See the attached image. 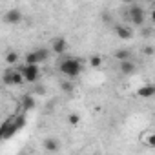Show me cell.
<instances>
[{
  "label": "cell",
  "mask_w": 155,
  "mask_h": 155,
  "mask_svg": "<svg viewBox=\"0 0 155 155\" xmlns=\"http://www.w3.org/2000/svg\"><path fill=\"white\" fill-rule=\"evenodd\" d=\"M49 51L55 53V55H58V57H64V53L68 51V40H66L64 37H55V38H51V42H49Z\"/></svg>",
  "instance_id": "cell-6"
},
{
  "label": "cell",
  "mask_w": 155,
  "mask_h": 155,
  "mask_svg": "<svg viewBox=\"0 0 155 155\" xmlns=\"http://www.w3.org/2000/svg\"><path fill=\"white\" fill-rule=\"evenodd\" d=\"M35 51V55H37V58H38V62L42 64V62H46L49 57H51V51H49V48H37V49H33Z\"/></svg>",
  "instance_id": "cell-13"
},
{
  "label": "cell",
  "mask_w": 155,
  "mask_h": 155,
  "mask_svg": "<svg viewBox=\"0 0 155 155\" xmlns=\"http://www.w3.org/2000/svg\"><path fill=\"white\" fill-rule=\"evenodd\" d=\"M137 95H139L140 99H151V97L155 95V86H153L151 82H148V84L140 86V90L137 91Z\"/></svg>",
  "instance_id": "cell-11"
},
{
  "label": "cell",
  "mask_w": 155,
  "mask_h": 155,
  "mask_svg": "<svg viewBox=\"0 0 155 155\" xmlns=\"http://www.w3.org/2000/svg\"><path fill=\"white\" fill-rule=\"evenodd\" d=\"M81 120H82L81 115H79V113H75V111H71V113L68 115V124H69V126H79Z\"/></svg>",
  "instance_id": "cell-15"
},
{
  "label": "cell",
  "mask_w": 155,
  "mask_h": 155,
  "mask_svg": "<svg viewBox=\"0 0 155 155\" xmlns=\"http://www.w3.org/2000/svg\"><path fill=\"white\" fill-rule=\"evenodd\" d=\"M42 146H44V150H46L48 153H57V151L60 150V140H58L57 137H48V139H44Z\"/></svg>",
  "instance_id": "cell-9"
},
{
  "label": "cell",
  "mask_w": 155,
  "mask_h": 155,
  "mask_svg": "<svg viewBox=\"0 0 155 155\" xmlns=\"http://www.w3.org/2000/svg\"><path fill=\"white\" fill-rule=\"evenodd\" d=\"M153 51H155V49H153V46L144 48V55H148V57H150V55H153Z\"/></svg>",
  "instance_id": "cell-19"
},
{
  "label": "cell",
  "mask_w": 155,
  "mask_h": 155,
  "mask_svg": "<svg viewBox=\"0 0 155 155\" xmlns=\"http://www.w3.org/2000/svg\"><path fill=\"white\" fill-rule=\"evenodd\" d=\"M58 71L66 79H77L82 73V62L77 57H62V60L58 62Z\"/></svg>",
  "instance_id": "cell-1"
},
{
  "label": "cell",
  "mask_w": 155,
  "mask_h": 155,
  "mask_svg": "<svg viewBox=\"0 0 155 155\" xmlns=\"http://www.w3.org/2000/svg\"><path fill=\"white\" fill-rule=\"evenodd\" d=\"M2 82L6 86H22L24 84V77L18 69H6L2 73Z\"/></svg>",
  "instance_id": "cell-5"
},
{
  "label": "cell",
  "mask_w": 155,
  "mask_h": 155,
  "mask_svg": "<svg viewBox=\"0 0 155 155\" xmlns=\"http://www.w3.org/2000/svg\"><path fill=\"white\" fill-rule=\"evenodd\" d=\"M24 124H26V119H24V117H18V115L9 117V119L4 122V126L0 128V139H8V137L15 135Z\"/></svg>",
  "instance_id": "cell-2"
},
{
  "label": "cell",
  "mask_w": 155,
  "mask_h": 155,
  "mask_svg": "<svg viewBox=\"0 0 155 155\" xmlns=\"http://www.w3.org/2000/svg\"><path fill=\"white\" fill-rule=\"evenodd\" d=\"M18 71L24 77V82H37L40 79V66H31V64H22Z\"/></svg>",
  "instance_id": "cell-4"
},
{
  "label": "cell",
  "mask_w": 155,
  "mask_h": 155,
  "mask_svg": "<svg viewBox=\"0 0 155 155\" xmlns=\"http://www.w3.org/2000/svg\"><path fill=\"white\" fill-rule=\"evenodd\" d=\"M90 66L91 68H101L102 66V57L101 55H91L90 57Z\"/></svg>",
  "instance_id": "cell-17"
},
{
  "label": "cell",
  "mask_w": 155,
  "mask_h": 155,
  "mask_svg": "<svg viewBox=\"0 0 155 155\" xmlns=\"http://www.w3.org/2000/svg\"><path fill=\"white\" fill-rule=\"evenodd\" d=\"M126 15H128V20L131 22V26H135V28H142L146 24V9L140 4H131L126 9Z\"/></svg>",
  "instance_id": "cell-3"
},
{
  "label": "cell",
  "mask_w": 155,
  "mask_h": 155,
  "mask_svg": "<svg viewBox=\"0 0 155 155\" xmlns=\"http://www.w3.org/2000/svg\"><path fill=\"white\" fill-rule=\"evenodd\" d=\"M62 90H66V91H71V90H73V86H71L69 82H62Z\"/></svg>",
  "instance_id": "cell-20"
},
{
  "label": "cell",
  "mask_w": 155,
  "mask_h": 155,
  "mask_svg": "<svg viewBox=\"0 0 155 155\" xmlns=\"http://www.w3.org/2000/svg\"><path fill=\"white\" fill-rule=\"evenodd\" d=\"M140 142L146 146V148H155V133L151 130H146L142 135H140Z\"/></svg>",
  "instance_id": "cell-12"
},
{
  "label": "cell",
  "mask_w": 155,
  "mask_h": 155,
  "mask_svg": "<svg viewBox=\"0 0 155 155\" xmlns=\"http://www.w3.org/2000/svg\"><path fill=\"white\" fill-rule=\"evenodd\" d=\"M119 69H120L122 75H131V73H135L137 64L133 62V58L131 60H124V62H119Z\"/></svg>",
  "instance_id": "cell-10"
},
{
  "label": "cell",
  "mask_w": 155,
  "mask_h": 155,
  "mask_svg": "<svg viewBox=\"0 0 155 155\" xmlns=\"http://www.w3.org/2000/svg\"><path fill=\"white\" fill-rule=\"evenodd\" d=\"M115 35L120 38V40H131L135 31L131 29V26H126V24H117L115 26Z\"/></svg>",
  "instance_id": "cell-8"
},
{
  "label": "cell",
  "mask_w": 155,
  "mask_h": 155,
  "mask_svg": "<svg viewBox=\"0 0 155 155\" xmlns=\"http://www.w3.org/2000/svg\"><path fill=\"white\" fill-rule=\"evenodd\" d=\"M18 58H20V55H18L17 51H8V55H6V62H8L9 66L17 64V62H18Z\"/></svg>",
  "instance_id": "cell-16"
},
{
  "label": "cell",
  "mask_w": 155,
  "mask_h": 155,
  "mask_svg": "<svg viewBox=\"0 0 155 155\" xmlns=\"http://www.w3.org/2000/svg\"><path fill=\"white\" fill-rule=\"evenodd\" d=\"M22 102H24V110H31V108L35 106V99L29 97V95H26V97L22 99Z\"/></svg>",
  "instance_id": "cell-18"
},
{
  "label": "cell",
  "mask_w": 155,
  "mask_h": 155,
  "mask_svg": "<svg viewBox=\"0 0 155 155\" xmlns=\"http://www.w3.org/2000/svg\"><path fill=\"white\" fill-rule=\"evenodd\" d=\"M4 22L9 24V26H15V24H20L22 22V11L17 9V8H11L4 13Z\"/></svg>",
  "instance_id": "cell-7"
},
{
  "label": "cell",
  "mask_w": 155,
  "mask_h": 155,
  "mask_svg": "<svg viewBox=\"0 0 155 155\" xmlns=\"http://www.w3.org/2000/svg\"><path fill=\"white\" fill-rule=\"evenodd\" d=\"M113 57H115L119 62H124V60H131V51H130V49H126V48H122V49H117V51L113 53Z\"/></svg>",
  "instance_id": "cell-14"
}]
</instances>
